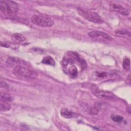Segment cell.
<instances>
[{
    "mask_svg": "<svg viewBox=\"0 0 131 131\" xmlns=\"http://www.w3.org/2000/svg\"><path fill=\"white\" fill-rule=\"evenodd\" d=\"M0 11L2 14L6 16L13 17L18 11L17 4L11 1H1Z\"/></svg>",
    "mask_w": 131,
    "mask_h": 131,
    "instance_id": "1",
    "label": "cell"
},
{
    "mask_svg": "<svg viewBox=\"0 0 131 131\" xmlns=\"http://www.w3.org/2000/svg\"><path fill=\"white\" fill-rule=\"evenodd\" d=\"M12 72L15 76L25 79H34L38 76L37 72L23 65L15 66Z\"/></svg>",
    "mask_w": 131,
    "mask_h": 131,
    "instance_id": "2",
    "label": "cell"
},
{
    "mask_svg": "<svg viewBox=\"0 0 131 131\" xmlns=\"http://www.w3.org/2000/svg\"><path fill=\"white\" fill-rule=\"evenodd\" d=\"M31 22L35 25L42 27H51L54 24V21L49 16L42 15H33L31 18Z\"/></svg>",
    "mask_w": 131,
    "mask_h": 131,
    "instance_id": "3",
    "label": "cell"
},
{
    "mask_svg": "<svg viewBox=\"0 0 131 131\" xmlns=\"http://www.w3.org/2000/svg\"><path fill=\"white\" fill-rule=\"evenodd\" d=\"M77 11L80 15L89 21L96 24H102L104 22L103 19L96 12L86 11L80 8L77 9Z\"/></svg>",
    "mask_w": 131,
    "mask_h": 131,
    "instance_id": "4",
    "label": "cell"
},
{
    "mask_svg": "<svg viewBox=\"0 0 131 131\" xmlns=\"http://www.w3.org/2000/svg\"><path fill=\"white\" fill-rule=\"evenodd\" d=\"M88 36L95 40L103 42L110 41L112 40V38L110 35L100 31H91L88 33Z\"/></svg>",
    "mask_w": 131,
    "mask_h": 131,
    "instance_id": "5",
    "label": "cell"
},
{
    "mask_svg": "<svg viewBox=\"0 0 131 131\" xmlns=\"http://www.w3.org/2000/svg\"><path fill=\"white\" fill-rule=\"evenodd\" d=\"M92 93L95 96L101 99L113 100L115 98V96L114 94L108 91L99 89H94L92 90Z\"/></svg>",
    "mask_w": 131,
    "mask_h": 131,
    "instance_id": "6",
    "label": "cell"
},
{
    "mask_svg": "<svg viewBox=\"0 0 131 131\" xmlns=\"http://www.w3.org/2000/svg\"><path fill=\"white\" fill-rule=\"evenodd\" d=\"M67 54L68 56L71 58L75 62L78 63L82 68H84L86 67V62L85 60L77 53L70 51L68 52Z\"/></svg>",
    "mask_w": 131,
    "mask_h": 131,
    "instance_id": "7",
    "label": "cell"
},
{
    "mask_svg": "<svg viewBox=\"0 0 131 131\" xmlns=\"http://www.w3.org/2000/svg\"><path fill=\"white\" fill-rule=\"evenodd\" d=\"M110 8L112 10L114 11H116L122 15L128 16L129 14V12L127 9H126L125 8L123 7L122 6L119 5H117L115 4H111Z\"/></svg>",
    "mask_w": 131,
    "mask_h": 131,
    "instance_id": "8",
    "label": "cell"
},
{
    "mask_svg": "<svg viewBox=\"0 0 131 131\" xmlns=\"http://www.w3.org/2000/svg\"><path fill=\"white\" fill-rule=\"evenodd\" d=\"M11 38L16 43H25L27 41L26 37L21 34L15 33L12 35Z\"/></svg>",
    "mask_w": 131,
    "mask_h": 131,
    "instance_id": "9",
    "label": "cell"
},
{
    "mask_svg": "<svg viewBox=\"0 0 131 131\" xmlns=\"http://www.w3.org/2000/svg\"><path fill=\"white\" fill-rule=\"evenodd\" d=\"M115 33L116 34V35L119 37H124L126 38H130V32L124 29H117L115 31Z\"/></svg>",
    "mask_w": 131,
    "mask_h": 131,
    "instance_id": "10",
    "label": "cell"
},
{
    "mask_svg": "<svg viewBox=\"0 0 131 131\" xmlns=\"http://www.w3.org/2000/svg\"><path fill=\"white\" fill-rule=\"evenodd\" d=\"M7 63H8V65L10 66H13L14 64H17V65H23L25 63V61H23L21 59L15 57H9V58H8V60L7 61Z\"/></svg>",
    "mask_w": 131,
    "mask_h": 131,
    "instance_id": "11",
    "label": "cell"
},
{
    "mask_svg": "<svg viewBox=\"0 0 131 131\" xmlns=\"http://www.w3.org/2000/svg\"><path fill=\"white\" fill-rule=\"evenodd\" d=\"M60 114L63 117L68 119L74 118L77 116L76 113L67 108L61 109L60 110Z\"/></svg>",
    "mask_w": 131,
    "mask_h": 131,
    "instance_id": "12",
    "label": "cell"
},
{
    "mask_svg": "<svg viewBox=\"0 0 131 131\" xmlns=\"http://www.w3.org/2000/svg\"><path fill=\"white\" fill-rule=\"evenodd\" d=\"M67 64H70V66H67L64 67L66 68V70L67 71V72L72 77H76L78 74V71L77 68L74 65H72V64L71 63H68ZM66 65V66H67Z\"/></svg>",
    "mask_w": 131,
    "mask_h": 131,
    "instance_id": "13",
    "label": "cell"
},
{
    "mask_svg": "<svg viewBox=\"0 0 131 131\" xmlns=\"http://www.w3.org/2000/svg\"><path fill=\"white\" fill-rule=\"evenodd\" d=\"M108 73L104 72H96L93 75V77L95 79L100 80L104 79L108 76Z\"/></svg>",
    "mask_w": 131,
    "mask_h": 131,
    "instance_id": "14",
    "label": "cell"
},
{
    "mask_svg": "<svg viewBox=\"0 0 131 131\" xmlns=\"http://www.w3.org/2000/svg\"><path fill=\"white\" fill-rule=\"evenodd\" d=\"M41 62L44 64L50 65L52 66H54L55 64L54 59L50 56H46L44 57L42 59Z\"/></svg>",
    "mask_w": 131,
    "mask_h": 131,
    "instance_id": "15",
    "label": "cell"
},
{
    "mask_svg": "<svg viewBox=\"0 0 131 131\" xmlns=\"http://www.w3.org/2000/svg\"><path fill=\"white\" fill-rule=\"evenodd\" d=\"M13 98L11 95L7 93H2L1 94V101L9 102L12 101Z\"/></svg>",
    "mask_w": 131,
    "mask_h": 131,
    "instance_id": "16",
    "label": "cell"
},
{
    "mask_svg": "<svg viewBox=\"0 0 131 131\" xmlns=\"http://www.w3.org/2000/svg\"><path fill=\"white\" fill-rule=\"evenodd\" d=\"M11 105L8 102L1 101L0 109L1 112H7L11 109Z\"/></svg>",
    "mask_w": 131,
    "mask_h": 131,
    "instance_id": "17",
    "label": "cell"
},
{
    "mask_svg": "<svg viewBox=\"0 0 131 131\" xmlns=\"http://www.w3.org/2000/svg\"><path fill=\"white\" fill-rule=\"evenodd\" d=\"M130 60L128 57H125L123 59L122 62V67L124 70L127 71L130 70Z\"/></svg>",
    "mask_w": 131,
    "mask_h": 131,
    "instance_id": "18",
    "label": "cell"
},
{
    "mask_svg": "<svg viewBox=\"0 0 131 131\" xmlns=\"http://www.w3.org/2000/svg\"><path fill=\"white\" fill-rule=\"evenodd\" d=\"M17 45L10 42H1V46L3 47H5L6 48H11L13 49H16L18 48V46H16Z\"/></svg>",
    "mask_w": 131,
    "mask_h": 131,
    "instance_id": "19",
    "label": "cell"
},
{
    "mask_svg": "<svg viewBox=\"0 0 131 131\" xmlns=\"http://www.w3.org/2000/svg\"><path fill=\"white\" fill-rule=\"evenodd\" d=\"M111 118L114 122L117 123H120L123 120V118L122 116L117 115H112L111 116Z\"/></svg>",
    "mask_w": 131,
    "mask_h": 131,
    "instance_id": "20",
    "label": "cell"
},
{
    "mask_svg": "<svg viewBox=\"0 0 131 131\" xmlns=\"http://www.w3.org/2000/svg\"><path fill=\"white\" fill-rule=\"evenodd\" d=\"M88 111L90 114L92 115H97L99 113V110L95 106H92L90 107Z\"/></svg>",
    "mask_w": 131,
    "mask_h": 131,
    "instance_id": "21",
    "label": "cell"
},
{
    "mask_svg": "<svg viewBox=\"0 0 131 131\" xmlns=\"http://www.w3.org/2000/svg\"><path fill=\"white\" fill-rule=\"evenodd\" d=\"M1 88H8L9 85H8V84L5 81H1Z\"/></svg>",
    "mask_w": 131,
    "mask_h": 131,
    "instance_id": "22",
    "label": "cell"
}]
</instances>
